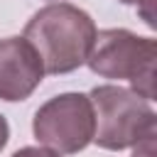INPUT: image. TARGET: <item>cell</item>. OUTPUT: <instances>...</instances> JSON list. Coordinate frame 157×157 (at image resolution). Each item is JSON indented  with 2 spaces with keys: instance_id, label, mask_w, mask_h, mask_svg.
Listing matches in <instances>:
<instances>
[{
  "instance_id": "6da1fadb",
  "label": "cell",
  "mask_w": 157,
  "mask_h": 157,
  "mask_svg": "<svg viewBox=\"0 0 157 157\" xmlns=\"http://www.w3.org/2000/svg\"><path fill=\"white\" fill-rule=\"evenodd\" d=\"M25 39L39 54L47 74H69L86 64L96 39V25L81 7L54 2L32 15Z\"/></svg>"
},
{
  "instance_id": "7a4b0ae2",
  "label": "cell",
  "mask_w": 157,
  "mask_h": 157,
  "mask_svg": "<svg viewBox=\"0 0 157 157\" xmlns=\"http://www.w3.org/2000/svg\"><path fill=\"white\" fill-rule=\"evenodd\" d=\"M93 108V142L103 150L137 147L155 137V110L147 98L123 86H96L88 96Z\"/></svg>"
},
{
  "instance_id": "3957f363",
  "label": "cell",
  "mask_w": 157,
  "mask_h": 157,
  "mask_svg": "<svg viewBox=\"0 0 157 157\" xmlns=\"http://www.w3.org/2000/svg\"><path fill=\"white\" fill-rule=\"evenodd\" d=\"M155 59L157 44L150 37H137L128 29L96 32L86 64L105 78H125L135 93L155 98Z\"/></svg>"
},
{
  "instance_id": "277c9868",
  "label": "cell",
  "mask_w": 157,
  "mask_h": 157,
  "mask_svg": "<svg viewBox=\"0 0 157 157\" xmlns=\"http://www.w3.org/2000/svg\"><path fill=\"white\" fill-rule=\"evenodd\" d=\"M93 108L83 93H61L34 113V137L56 155L81 152L93 142Z\"/></svg>"
},
{
  "instance_id": "5b68a950",
  "label": "cell",
  "mask_w": 157,
  "mask_h": 157,
  "mask_svg": "<svg viewBox=\"0 0 157 157\" xmlns=\"http://www.w3.org/2000/svg\"><path fill=\"white\" fill-rule=\"evenodd\" d=\"M44 66L25 37L0 39V98L25 101L42 81Z\"/></svg>"
},
{
  "instance_id": "8992f818",
  "label": "cell",
  "mask_w": 157,
  "mask_h": 157,
  "mask_svg": "<svg viewBox=\"0 0 157 157\" xmlns=\"http://www.w3.org/2000/svg\"><path fill=\"white\" fill-rule=\"evenodd\" d=\"M120 2H125V5H137V10L142 12V20H145L150 27H155V12H152L155 0H120Z\"/></svg>"
},
{
  "instance_id": "52a82bcc",
  "label": "cell",
  "mask_w": 157,
  "mask_h": 157,
  "mask_svg": "<svg viewBox=\"0 0 157 157\" xmlns=\"http://www.w3.org/2000/svg\"><path fill=\"white\" fill-rule=\"evenodd\" d=\"M12 157H59V155L56 152H49V150H42V147H22Z\"/></svg>"
},
{
  "instance_id": "ba28073f",
  "label": "cell",
  "mask_w": 157,
  "mask_h": 157,
  "mask_svg": "<svg viewBox=\"0 0 157 157\" xmlns=\"http://www.w3.org/2000/svg\"><path fill=\"white\" fill-rule=\"evenodd\" d=\"M132 157H155V137L152 140H145L142 145H137Z\"/></svg>"
},
{
  "instance_id": "9c48e42d",
  "label": "cell",
  "mask_w": 157,
  "mask_h": 157,
  "mask_svg": "<svg viewBox=\"0 0 157 157\" xmlns=\"http://www.w3.org/2000/svg\"><path fill=\"white\" fill-rule=\"evenodd\" d=\"M7 137H10V128H7V120H5L2 115H0V150L5 147Z\"/></svg>"
}]
</instances>
